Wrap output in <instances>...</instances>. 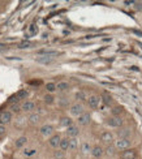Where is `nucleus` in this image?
<instances>
[{"instance_id": "nucleus-23", "label": "nucleus", "mask_w": 142, "mask_h": 159, "mask_svg": "<svg viewBox=\"0 0 142 159\" xmlns=\"http://www.w3.org/2000/svg\"><path fill=\"white\" fill-rule=\"evenodd\" d=\"M78 148V140L77 138H69V148L68 150L73 151V150H76Z\"/></svg>"}, {"instance_id": "nucleus-38", "label": "nucleus", "mask_w": 142, "mask_h": 159, "mask_svg": "<svg viewBox=\"0 0 142 159\" xmlns=\"http://www.w3.org/2000/svg\"><path fill=\"white\" fill-rule=\"evenodd\" d=\"M5 48H7L5 44H0V50H5Z\"/></svg>"}, {"instance_id": "nucleus-5", "label": "nucleus", "mask_w": 142, "mask_h": 159, "mask_svg": "<svg viewBox=\"0 0 142 159\" xmlns=\"http://www.w3.org/2000/svg\"><path fill=\"white\" fill-rule=\"evenodd\" d=\"M12 121V112L11 111H4L0 114V125L9 124Z\"/></svg>"}, {"instance_id": "nucleus-21", "label": "nucleus", "mask_w": 142, "mask_h": 159, "mask_svg": "<svg viewBox=\"0 0 142 159\" xmlns=\"http://www.w3.org/2000/svg\"><path fill=\"white\" fill-rule=\"evenodd\" d=\"M117 134H119V138H128V137H129V134H131V130L128 128H121L117 132Z\"/></svg>"}, {"instance_id": "nucleus-20", "label": "nucleus", "mask_w": 142, "mask_h": 159, "mask_svg": "<svg viewBox=\"0 0 142 159\" xmlns=\"http://www.w3.org/2000/svg\"><path fill=\"white\" fill-rule=\"evenodd\" d=\"M52 60H53V57H48V56H39V57H37V61L39 64H50V63H52Z\"/></svg>"}, {"instance_id": "nucleus-1", "label": "nucleus", "mask_w": 142, "mask_h": 159, "mask_svg": "<svg viewBox=\"0 0 142 159\" xmlns=\"http://www.w3.org/2000/svg\"><path fill=\"white\" fill-rule=\"evenodd\" d=\"M69 112H71V115L73 116H80V115H82L84 112H85V106L81 103V102H76V103H73L71 104V107H69Z\"/></svg>"}, {"instance_id": "nucleus-13", "label": "nucleus", "mask_w": 142, "mask_h": 159, "mask_svg": "<svg viewBox=\"0 0 142 159\" xmlns=\"http://www.w3.org/2000/svg\"><path fill=\"white\" fill-rule=\"evenodd\" d=\"M100 141H103L104 143H111V142H113V134L111 133V132L106 130L100 134Z\"/></svg>"}, {"instance_id": "nucleus-10", "label": "nucleus", "mask_w": 142, "mask_h": 159, "mask_svg": "<svg viewBox=\"0 0 142 159\" xmlns=\"http://www.w3.org/2000/svg\"><path fill=\"white\" fill-rule=\"evenodd\" d=\"M90 120H91V116H90V114H87V112H84L82 115H80L77 117L78 125H87L90 123Z\"/></svg>"}, {"instance_id": "nucleus-3", "label": "nucleus", "mask_w": 142, "mask_h": 159, "mask_svg": "<svg viewBox=\"0 0 142 159\" xmlns=\"http://www.w3.org/2000/svg\"><path fill=\"white\" fill-rule=\"evenodd\" d=\"M115 148L119 150H126L131 148V140L129 138H119L115 141Z\"/></svg>"}, {"instance_id": "nucleus-25", "label": "nucleus", "mask_w": 142, "mask_h": 159, "mask_svg": "<svg viewBox=\"0 0 142 159\" xmlns=\"http://www.w3.org/2000/svg\"><path fill=\"white\" fill-rule=\"evenodd\" d=\"M28 95H29V91L26 90V89H22V90H20L17 94H16V97L18 98V99H26L28 98Z\"/></svg>"}, {"instance_id": "nucleus-28", "label": "nucleus", "mask_w": 142, "mask_h": 159, "mask_svg": "<svg viewBox=\"0 0 142 159\" xmlns=\"http://www.w3.org/2000/svg\"><path fill=\"white\" fill-rule=\"evenodd\" d=\"M22 154L25 155V157H33V155H35L37 154V150L35 149H25L24 151H22Z\"/></svg>"}, {"instance_id": "nucleus-33", "label": "nucleus", "mask_w": 142, "mask_h": 159, "mask_svg": "<svg viewBox=\"0 0 142 159\" xmlns=\"http://www.w3.org/2000/svg\"><path fill=\"white\" fill-rule=\"evenodd\" d=\"M11 110H12V112H15V114H18V112L21 111V106L20 104H11Z\"/></svg>"}, {"instance_id": "nucleus-32", "label": "nucleus", "mask_w": 142, "mask_h": 159, "mask_svg": "<svg viewBox=\"0 0 142 159\" xmlns=\"http://www.w3.org/2000/svg\"><path fill=\"white\" fill-rule=\"evenodd\" d=\"M123 112V107H113L112 108V116H119Z\"/></svg>"}, {"instance_id": "nucleus-18", "label": "nucleus", "mask_w": 142, "mask_h": 159, "mask_svg": "<svg viewBox=\"0 0 142 159\" xmlns=\"http://www.w3.org/2000/svg\"><path fill=\"white\" fill-rule=\"evenodd\" d=\"M68 89H69V84L66 81H60L56 84V90L59 91H66Z\"/></svg>"}, {"instance_id": "nucleus-14", "label": "nucleus", "mask_w": 142, "mask_h": 159, "mask_svg": "<svg viewBox=\"0 0 142 159\" xmlns=\"http://www.w3.org/2000/svg\"><path fill=\"white\" fill-rule=\"evenodd\" d=\"M38 54H39V55H42V56L53 57V56H59V55H60V52H59V51H55V50H40Z\"/></svg>"}, {"instance_id": "nucleus-2", "label": "nucleus", "mask_w": 142, "mask_h": 159, "mask_svg": "<svg viewBox=\"0 0 142 159\" xmlns=\"http://www.w3.org/2000/svg\"><path fill=\"white\" fill-rule=\"evenodd\" d=\"M106 124L112 128H120L123 125V120H121L120 116H110L106 119Z\"/></svg>"}, {"instance_id": "nucleus-4", "label": "nucleus", "mask_w": 142, "mask_h": 159, "mask_svg": "<svg viewBox=\"0 0 142 159\" xmlns=\"http://www.w3.org/2000/svg\"><path fill=\"white\" fill-rule=\"evenodd\" d=\"M53 127L51 124H44V125H42V127L39 128V133L42 134L43 137H51L52 134H53Z\"/></svg>"}, {"instance_id": "nucleus-9", "label": "nucleus", "mask_w": 142, "mask_h": 159, "mask_svg": "<svg viewBox=\"0 0 142 159\" xmlns=\"http://www.w3.org/2000/svg\"><path fill=\"white\" fill-rule=\"evenodd\" d=\"M34 110H35V103L33 101H25L21 104V111L24 112H33Z\"/></svg>"}, {"instance_id": "nucleus-8", "label": "nucleus", "mask_w": 142, "mask_h": 159, "mask_svg": "<svg viewBox=\"0 0 142 159\" xmlns=\"http://www.w3.org/2000/svg\"><path fill=\"white\" fill-rule=\"evenodd\" d=\"M86 101H87V104H89V107H90V108L95 110V108H98V106H99L100 98L97 97V95H90L89 98L86 99Z\"/></svg>"}, {"instance_id": "nucleus-27", "label": "nucleus", "mask_w": 142, "mask_h": 159, "mask_svg": "<svg viewBox=\"0 0 142 159\" xmlns=\"http://www.w3.org/2000/svg\"><path fill=\"white\" fill-rule=\"evenodd\" d=\"M43 99H44V103L46 104H52L53 102H55V97H53L52 94H46Z\"/></svg>"}, {"instance_id": "nucleus-26", "label": "nucleus", "mask_w": 142, "mask_h": 159, "mask_svg": "<svg viewBox=\"0 0 142 159\" xmlns=\"http://www.w3.org/2000/svg\"><path fill=\"white\" fill-rule=\"evenodd\" d=\"M33 46V43L30 41H22L21 43L18 44V48H21V50H26V48H30Z\"/></svg>"}, {"instance_id": "nucleus-34", "label": "nucleus", "mask_w": 142, "mask_h": 159, "mask_svg": "<svg viewBox=\"0 0 142 159\" xmlns=\"http://www.w3.org/2000/svg\"><path fill=\"white\" fill-rule=\"evenodd\" d=\"M18 101H20V99H18L16 95H13V97H11V98H9V103H11V104H17V102H18Z\"/></svg>"}, {"instance_id": "nucleus-12", "label": "nucleus", "mask_w": 142, "mask_h": 159, "mask_svg": "<svg viewBox=\"0 0 142 159\" xmlns=\"http://www.w3.org/2000/svg\"><path fill=\"white\" fill-rule=\"evenodd\" d=\"M90 154H91L94 158H100V157L104 154V150H103L102 146H99V145H95V146H93V148H91Z\"/></svg>"}, {"instance_id": "nucleus-29", "label": "nucleus", "mask_w": 142, "mask_h": 159, "mask_svg": "<svg viewBox=\"0 0 142 159\" xmlns=\"http://www.w3.org/2000/svg\"><path fill=\"white\" fill-rule=\"evenodd\" d=\"M53 158L55 159H65V153L62 150H57V151L53 153Z\"/></svg>"}, {"instance_id": "nucleus-35", "label": "nucleus", "mask_w": 142, "mask_h": 159, "mask_svg": "<svg viewBox=\"0 0 142 159\" xmlns=\"http://www.w3.org/2000/svg\"><path fill=\"white\" fill-rule=\"evenodd\" d=\"M29 31L31 33V34H37V31H38V28L35 25H30V28H29Z\"/></svg>"}, {"instance_id": "nucleus-15", "label": "nucleus", "mask_w": 142, "mask_h": 159, "mask_svg": "<svg viewBox=\"0 0 142 159\" xmlns=\"http://www.w3.org/2000/svg\"><path fill=\"white\" fill-rule=\"evenodd\" d=\"M26 143H28V137H26V136H21V137H18L17 140L15 141V146L17 149H21V148L25 146Z\"/></svg>"}, {"instance_id": "nucleus-37", "label": "nucleus", "mask_w": 142, "mask_h": 159, "mask_svg": "<svg viewBox=\"0 0 142 159\" xmlns=\"http://www.w3.org/2000/svg\"><path fill=\"white\" fill-rule=\"evenodd\" d=\"M106 153H107L108 155H113V148H111V146H108V148L106 149Z\"/></svg>"}, {"instance_id": "nucleus-11", "label": "nucleus", "mask_w": 142, "mask_h": 159, "mask_svg": "<svg viewBox=\"0 0 142 159\" xmlns=\"http://www.w3.org/2000/svg\"><path fill=\"white\" fill-rule=\"evenodd\" d=\"M60 140H62V137L59 134H52L50 138H48V145L53 149H57L59 148V143H60Z\"/></svg>"}, {"instance_id": "nucleus-22", "label": "nucleus", "mask_w": 142, "mask_h": 159, "mask_svg": "<svg viewBox=\"0 0 142 159\" xmlns=\"http://www.w3.org/2000/svg\"><path fill=\"white\" fill-rule=\"evenodd\" d=\"M91 145L89 142H84L82 145H81V151H82V154H89L91 151Z\"/></svg>"}, {"instance_id": "nucleus-30", "label": "nucleus", "mask_w": 142, "mask_h": 159, "mask_svg": "<svg viewBox=\"0 0 142 159\" xmlns=\"http://www.w3.org/2000/svg\"><path fill=\"white\" fill-rule=\"evenodd\" d=\"M76 99L77 101H86L87 97H86V94L84 91H77L76 93Z\"/></svg>"}, {"instance_id": "nucleus-24", "label": "nucleus", "mask_w": 142, "mask_h": 159, "mask_svg": "<svg viewBox=\"0 0 142 159\" xmlns=\"http://www.w3.org/2000/svg\"><path fill=\"white\" fill-rule=\"evenodd\" d=\"M46 90L48 94H52V93H55L56 91V84L55 82H48V84H46Z\"/></svg>"}, {"instance_id": "nucleus-17", "label": "nucleus", "mask_w": 142, "mask_h": 159, "mask_svg": "<svg viewBox=\"0 0 142 159\" xmlns=\"http://www.w3.org/2000/svg\"><path fill=\"white\" fill-rule=\"evenodd\" d=\"M60 125H62V127L68 128V127H71V125H73V120L71 117H68V116H63L62 119H60Z\"/></svg>"}, {"instance_id": "nucleus-31", "label": "nucleus", "mask_w": 142, "mask_h": 159, "mask_svg": "<svg viewBox=\"0 0 142 159\" xmlns=\"http://www.w3.org/2000/svg\"><path fill=\"white\" fill-rule=\"evenodd\" d=\"M102 98H103V102H104V104H106V106H110V104L112 103V98H111V95L104 94Z\"/></svg>"}, {"instance_id": "nucleus-7", "label": "nucleus", "mask_w": 142, "mask_h": 159, "mask_svg": "<svg viewBox=\"0 0 142 159\" xmlns=\"http://www.w3.org/2000/svg\"><path fill=\"white\" fill-rule=\"evenodd\" d=\"M137 158V150L134 149H126L121 153V159H136Z\"/></svg>"}, {"instance_id": "nucleus-19", "label": "nucleus", "mask_w": 142, "mask_h": 159, "mask_svg": "<svg viewBox=\"0 0 142 159\" xmlns=\"http://www.w3.org/2000/svg\"><path fill=\"white\" fill-rule=\"evenodd\" d=\"M28 120H29L30 124L35 125V124H38L39 120H40V115H39V114H34V112H33V114H30V116H29Z\"/></svg>"}, {"instance_id": "nucleus-16", "label": "nucleus", "mask_w": 142, "mask_h": 159, "mask_svg": "<svg viewBox=\"0 0 142 159\" xmlns=\"http://www.w3.org/2000/svg\"><path fill=\"white\" fill-rule=\"evenodd\" d=\"M59 148L62 151H68V148H69V138L68 137H65V138H62L60 140V143H59Z\"/></svg>"}, {"instance_id": "nucleus-36", "label": "nucleus", "mask_w": 142, "mask_h": 159, "mask_svg": "<svg viewBox=\"0 0 142 159\" xmlns=\"http://www.w3.org/2000/svg\"><path fill=\"white\" fill-rule=\"evenodd\" d=\"M5 132H7V129H5V125H0V137L4 136V134H5Z\"/></svg>"}, {"instance_id": "nucleus-6", "label": "nucleus", "mask_w": 142, "mask_h": 159, "mask_svg": "<svg viewBox=\"0 0 142 159\" xmlns=\"http://www.w3.org/2000/svg\"><path fill=\"white\" fill-rule=\"evenodd\" d=\"M80 134V128L77 125H71V127L66 128V136L69 138H77V136Z\"/></svg>"}]
</instances>
